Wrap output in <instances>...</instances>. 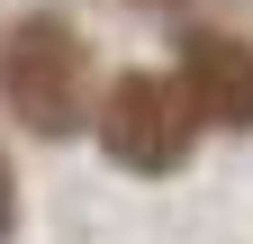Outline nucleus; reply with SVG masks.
Segmentation results:
<instances>
[{"label":"nucleus","instance_id":"nucleus-2","mask_svg":"<svg viewBox=\"0 0 253 244\" xmlns=\"http://www.w3.org/2000/svg\"><path fill=\"white\" fill-rule=\"evenodd\" d=\"M90 127H100V154H109L118 172L163 181V172L190 163L199 118H190V100H181V81H172V73H118V81H109V100L90 109Z\"/></svg>","mask_w":253,"mask_h":244},{"label":"nucleus","instance_id":"nucleus-1","mask_svg":"<svg viewBox=\"0 0 253 244\" xmlns=\"http://www.w3.org/2000/svg\"><path fill=\"white\" fill-rule=\"evenodd\" d=\"M0 90L37 136H73L90 127V54L63 18H18L9 54H0Z\"/></svg>","mask_w":253,"mask_h":244},{"label":"nucleus","instance_id":"nucleus-4","mask_svg":"<svg viewBox=\"0 0 253 244\" xmlns=\"http://www.w3.org/2000/svg\"><path fill=\"white\" fill-rule=\"evenodd\" d=\"M9 226H18V181H9V154H0V244H9Z\"/></svg>","mask_w":253,"mask_h":244},{"label":"nucleus","instance_id":"nucleus-3","mask_svg":"<svg viewBox=\"0 0 253 244\" xmlns=\"http://www.w3.org/2000/svg\"><path fill=\"white\" fill-rule=\"evenodd\" d=\"M181 100H190V118L199 127H253V45L244 37H217V27H199V37L181 45Z\"/></svg>","mask_w":253,"mask_h":244}]
</instances>
